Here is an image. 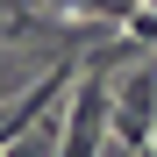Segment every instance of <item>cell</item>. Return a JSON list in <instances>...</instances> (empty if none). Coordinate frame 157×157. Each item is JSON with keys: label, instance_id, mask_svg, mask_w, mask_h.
I'll return each instance as SVG.
<instances>
[{"label": "cell", "instance_id": "1", "mask_svg": "<svg viewBox=\"0 0 157 157\" xmlns=\"http://www.w3.org/2000/svg\"><path fill=\"white\" fill-rule=\"evenodd\" d=\"M57 150H64V157H93V150H107V78H100L93 64L71 71V114H64Z\"/></svg>", "mask_w": 157, "mask_h": 157}, {"label": "cell", "instance_id": "2", "mask_svg": "<svg viewBox=\"0 0 157 157\" xmlns=\"http://www.w3.org/2000/svg\"><path fill=\"white\" fill-rule=\"evenodd\" d=\"M71 71H78V64H57V71H43L36 86L21 93V100H14L7 114H0V150H7V143H21V136H29V128H36V121H43V114H50V107L64 100V86H71Z\"/></svg>", "mask_w": 157, "mask_h": 157}, {"label": "cell", "instance_id": "3", "mask_svg": "<svg viewBox=\"0 0 157 157\" xmlns=\"http://www.w3.org/2000/svg\"><path fill=\"white\" fill-rule=\"evenodd\" d=\"M150 121H157V71H136L114 100V143L121 150H150Z\"/></svg>", "mask_w": 157, "mask_h": 157}, {"label": "cell", "instance_id": "4", "mask_svg": "<svg viewBox=\"0 0 157 157\" xmlns=\"http://www.w3.org/2000/svg\"><path fill=\"white\" fill-rule=\"evenodd\" d=\"M150 150H157V121H150Z\"/></svg>", "mask_w": 157, "mask_h": 157}]
</instances>
